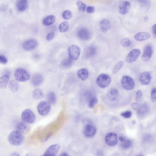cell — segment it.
<instances>
[{
    "label": "cell",
    "mask_w": 156,
    "mask_h": 156,
    "mask_svg": "<svg viewBox=\"0 0 156 156\" xmlns=\"http://www.w3.org/2000/svg\"><path fill=\"white\" fill-rule=\"evenodd\" d=\"M105 140L107 144L111 146H114L118 143L117 134L114 133H110L107 134L105 136Z\"/></svg>",
    "instance_id": "obj_9"
},
{
    "label": "cell",
    "mask_w": 156,
    "mask_h": 156,
    "mask_svg": "<svg viewBox=\"0 0 156 156\" xmlns=\"http://www.w3.org/2000/svg\"><path fill=\"white\" fill-rule=\"evenodd\" d=\"M32 95L34 99L37 100L43 98L44 96V94L41 90L37 88L33 91Z\"/></svg>",
    "instance_id": "obj_30"
},
{
    "label": "cell",
    "mask_w": 156,
    "mask_h": 156,
    "mask_svg": "<svg viewBox=\"0 0 156 156\" xmlns=\"http://www.w3.org/2000/svg\"><path fill=\"white\" fill-rule=\"evenodd\" d=\"M8 140L9 143L15 146H19L23 142V134L16 130L11 132L9 134Z\"/></svg>",
    "instance_id": "obj_1"
},
{
    "label": "cell",
    "mask_w": 156,
    "mask_h": 156,
    "mask_svg": "<svg viewBox=\"0 0 156 156\" xmlns=\"http://www.w3.org/2000/svg\"><path fill=\"white\" fill-rule=\"evenodd\" d=\"M151 99L152 101L155 102L156 101V89L153 88L151 91Z\"/></svg>",
    "instance_id": "obj_41"
},
{
    "label": "cell",
    "mask_w": 156,
    "mask_h": 156,
    "mask_svg": "<svg viewBox=\"0 0 156 156\" xmlns=\"http://www.w3.org/2000/svg\"><path fill=\"white\" fill-rule=\"evenodd\" d=\"M72 59L69 57H67L63 59L62 61L61 64L62 67L67 68L69 67L72 65Z\"/></svg>",
    "instance_id": "obj_31"
},
{
    "label": "cell",
    "mask_w": 156,
    "mask_h": 156,
    "mask_svg": "<svg viewBox=\"0 0 156 156\" xmlns=\"http://www.w3.org/2000/svg\"><path fill=\"white\" fill-rule=\"evenodd\" d=\"M69 26V23L65 21L62 22L59 25V29L61 32H66L68 29Z\"/></svg>",
    "instance_id": "obj_33"
},
{
    "label": "cell",
    "mask_w": 156,
    "mask_h": 156,
    "mask_svg": "<svg viewBox=\"0 0 156 156\" xmlns=\"http://www.w3.org/2000/svg\"><path fill=\"white\" fill-rule=\"evenodd\" d=\"M142 97V91L140 90H138L136 92L135 95V100L137 102L141 101Z\"/></svg>",
    "instance_id": "obj_40"
},
{
    "label": "cell",
    "mask_w": 156,
    "mask_h": 156,
    "mask_svg": "<svg viewBox=\"0 0 156 156\" xmlns=\"http://www.w3.org/2000/svg\"><path fill=\"white\" fill-rule=\"evenodd\" d=\"M139 80L141 83L144 85L149 84L151 80L150 74L147 72L142 73L139 76Z\"/></svg>",
    "instance_id": "obj_17"
},
{
    "label": "cell",
    "mask_w": 156,
    "mask_h": 156,
    "mask_svg": "<svg viewBox=\"0 0 156 156\" xmlns=\"http://www.w3.org/2000/svg\"><path fill=\"white\" fill-rule=\"evenodd\" d=\"M130 7L131 4L129 2L127 1H123L119 6V12L122 15H125L129 12Z\"/></svg>",
    "instance_id": "obj_14"
},
{
    "label": "cell",
    "mask_w": 156,
    "mask_h": 156,
    "mask_svg": "<svg viewBox=\"0 0 156 156\" xmlns=\"http://www.w3.org/2000/svg\"><path fill=\"white\" fill-rule=\"evenodd\" d=\"M9 90L12 92L15 93L18 91L19 88V85L16 80H12L8 84Z\"/></svg>",
    "instance_id": "obj_26"
},
{
    "label": "cell",
    "mask_w": 156,
    "mask_h": 156,
    "mask_svg": "<svg viewBox=\"0 0 156 156\" xmlns=\"http://www.w3.org/2000/svg\"><path fill=\"white\" fill-rule=\"evenodd\" d=\"M43 80V77L41 75L36 74L32 76L31 82L34 86H38L42 83Z\"/></svg>",
    "instance_id": "obj_23"
},
{
    "label": "cell",
    "mask_w": 156,
    "mask_h": 156,
    "mask_svg": "<svg viewBox=\"0 0 156 156\" xmlns=\"http://www.w3.org/2000/svg\"><path fill=\"white\" fill-rule=\"evenodd\" d=\"M48 102L51 104H55L56 102V99L55 94L53 92H49L47 95Z\"/></svg>",
    "instance_id": "obj_32"
},
{
    "label": "cell",
    "mask_w": 156,
    "mask_h": 156,
    "mask_svg": "<svg viewBox=\"0 0 156 156\" xmlns=\"http://www.w3.org/2000/svg\"><path fill=\"white\" fill-rule=\"evenodd\" d=\"M97 129L92 124L88 123L84 126L83 133L86 137H91L94 136L96 132Z\"/></svg>",
    "instance_id": "obj_8"
},
{
    "label": "cell",
    "mask_w": 156,
    "mask_h": 156,
    "mask_svg": "<svg viewBox=\"0 0 156 156\" xmlns=\"http://www.w3.org/2000/svg\"><path fill=\"white\" fill-rule=\"evenodd\" d=\"M16 7L18 11L22 12L25 10L28 6V2L26 0H20L16 3Z\"/></svg>",
    "instance_id": "obj_27"
},
{
    "label": "cell",
    "mask_w": 156,
    "mask_h": 156,
    "mask_svg": "<svg viewBox=\"0 0 156 156\" xmlns=\"http://www.w3.org/2000/svg\"><path fill=\"white\" fill-rule=\"evenodd\" d=\"M148 111V107L145 104H143L137 108V114L140 117H143L146 115Z\"/></svg>",
    "instance_id": "obj_28"
},
{
    "label": "cell",
    "mask_w": 156,
    "mask_h": 156,
    "mask_svg": "<svg viewBox=\"0 0 156 156\" xmlns=\"http://www.w3.org/2000/svg\"><path fill=\"white\" fill-rule=\"evenodd\" d=\"M21 118L23 121L30 124L34 123L36 120L34 114L29 109H25L22 112Z\"/></svg>",
    "instance_id": "obj_4"
},
{
    "label": "cell",
    "mask_w": 156,
    "mask_h": 156,
    "mask_svg": "<svg viewBox=\"0 0 156 156\" xmlns=\"http://www.w3.org/2000/svg\"><path fill=\"white\" fill-rule=\"evenodd\" d=\"M150 36V34L149 33L140 32L136 34L134 36V38L136 40L141 41L149 39Z\"/></svg>",
    "instance_id": "obj_21"
},
{
    "label": "cell",
    "mask_w": 156,
    "mask_h": 156,
    "mask_svg": "<svg viewBox=\"0 0 156 156\" xmlns=\"http://www.w3.org/2000/svg\"><path fill=\"white\" fill-rule=\"evenodd\" d=\"M121 83L122 87L127 90H132L135 87L133 80L130 76L127 75L124 76L122 77Z\"/></svg>",
    "instance_id": "obj_5"
},
{
    "label": "cell",
    "mask_w": 156,
    "mask_h": 156,
    "mask_svg": "<svg viewBox=\"0 0 156 156\" xmlns=\"http://www.w3.org/2000/svg\"><path fill=\"white\" fill-rule=\"evenodd\" d=\"M37 41L34 39L26 40L23 43V48L26 51H30L34 49L37 45Z\"/></svg>",
    "instance_id": "obj_12"
},
{
    "label": "cell",
    "mask_w": 156,
    "mask_h": 156,
    "mask_svg": "<svg viewBox=\"0 0 156 156\" xmlns=\"http://www.w3.org/2000/svg\"><path fill=\"white\" fill-rule=\"evenodd\" d=\"M153 50L152 46L147 45L144 48L142 56V59L144 62L149 61L153 54Z\"/></svg>",
    "instance_id": "obj_11"
},
{
    "label": "cell",
    "mask_w": 156,
    "mask_h": 156,
    "mask_svg": "<svg viewBox=\"0 0 156 156\" xmlns=\"http://www.w3.org/2000/svg\"><path fill=\"white\" fill-rule=\"evenodd\" d=\"M62 16L64 19L68 20L72 17V13L70 11L67 10L63 12Z\"/></svg>",
    "instance_id": "obj_37"
},
{
    "label": "cell",
    "mask_w": 156,
    "mask_h": 156,
    "mask_svg": "<svg viewBox=\"0 0 156 156\" xmlns=\"http://www.w3.org/2000/svg\"><path fill=\"white\" fill-rule=\"evenodd\" d=\"M69 57L72 60L77 59L80 55V49L77 45L73 44L70 46L68 49Z\"/></svg>",
    "instance_id": "obj_7"
},
{
    "label": "cell",
    "mask_w": 156,
    "mask_h": 156,
    "mask_svg": "<svg viewBox=\"0 0 156 156\" xmlns=\"http://www.w3.org/2000/svg\"><path fill=\"white\" fill-rule=\"evenodd\" d=\"M119 94V91L117 89L112 88L108 90L107 93V98L109 101H113L117 98Z\"/></svg>",
    "instance_id": "obj_18"
},
{
    "label": "cell",
    "mask_w": 156,
    "mask_h": 156,
    "mask_svg": "<svg viewBox=\"0 0 156 156\" xmlns=\"http://www.w3.org/2000/svg\"><path fill=\"white\" fill-rule=\"evenodd\" d=\"M141 4L140 5L141 7L145 8L148 7L149 6V3L146 1H140V2Z\"/></svg>",
    "instance_id": "obj_45"
},
{
    "label": "cell",
    "mask_w": 156,
    "mask_h": 156,
    "mask_svg": "<svg viewBox=\"0 0 156 156\" xmlns=\"http://www.w3.org/2000/svg\"><path fill=\"white\" fill-rule=\"evenodd\" d=\"M136 156H143V155L141 154H139Z\"/></svg>",
    "instance_id": "obj_50"
},
{
    "label": "cell",
    "mask_w": 156,
    "mask_h": 156,
    "mask_svg": "<svg viewBox=\"0 0 156 156\" xmlns=\"http://www.w3.org/2000/svg\"><path fill=\"white\" fill-rule=\"evenodd\" d=\"M7 62V58L4 56L0 55V63L3 64H5Z\"/></svg>",
    "instance_id": "obj_42"
},
{
    "label": "cell",
    "mask_w": 156,
    "mask_h": 156,
    "mask_svg": "<svg viewBox=\"0 0 156 156\" xmlns=\"http://www.w3.org/2000/svg\"><path fill=\"white\" fill-rule=\"evenodd\" d=\"M77 75L81 80L84 81L87 80L89 76V72L86 68H81L78 70Z\"/></svg>",
    "instance_id": "obj_24"
},
{
    "label": "cell",
    "mask_w": 156,
    "mask_h": 156,
    "mask_svg": "<svg viewBox=\"0 0 156 156\" xmlns=\"http://www.w3.org/2000/svg\"><path fill=\"white\" fill-rule=\"evenodd\" d=\"M76 5L79 10L81 12H83L86 9V5L83 2L80 1L76 2Z\"/></svg>",
    "instance_id": "obj_36"
},
{
    "label": "cell",
    "mask_w": 156,
    "mask_h": 156,
    "mask_svg": "<svg viewBox=\"0 0 156 156\" xmlns=\"http://www.w3.org/2000/svg\"><path fill=\"white\" fill-rule=\"evenodd\" d=\"M121 116L126 118H129L132 115V113L131 112L129 111H126L122 112L120 114Z\"/></svg>",
    "instance_id": "obj_39"
},
{
    "label": "cell",
    "mask_w": 156,
    "mask_h": 156,
    "mask_svg": "<svg viewBox=\"0 0 156 156\" xmlns=\"http://www.w3.org/2000/svg\"><path fill=\"white\" fill-rule=\"evenodd\" d=\"M139 106V104L137 102L133 103L131 104V107L133 110L137 109Z\"/></svg>",
    "instance_id": "obj_46"
},
{
    "label": "cell",
    "mask_w": 156,
    "mask_h": 156,
    "mask_svg": "<svg viewBox=\"0 0 156 156\" xmlns=\"http://www.w3.org/2000/svg\"><path fill=\"white\" fill-rule=\"evenodd\" d=\"M111 81V78L108 75L103 73L100 74L98 77L96 79V83L99 87L104 88L109 85Z\"/></svg>",
    "instance_id": "obj_3"
},
{
    "label": "cell",
    "mask_w": 156,
    "mask_h": 156,
    "mask_svg": "<svg viewBox=\"0 0 156 156\" xmlns=\"http://www.w3.org/2000/svg\"><path fill=\"white\" fill-rule=\"evenodd\" d=\"M77 36L80 39L83 41H86L90 39L91 34L88 29L86 28H82L78 30Z\"/></svg>",
    "instance_id": "obj_16"
},
{
    "label": "cell",
    "mask_w": 156,
    "mask_h": 156,
    "mask_svg": "<svg viewBox=\"0 0 156 156\" xmlns=\"http://www.w3.org/2000/svg\"><path fill=\"white\" fill-rule=\"evenodd\" d=\"M99 27L101 30L103 32H106L108 30L111 28V24L107 19H104L100 22Z\"/></svg>",
    "instance_id": "obj_20"
},
{
    "label": "cell",
    "mask_w": 156,
    "mask_h": 156,
    "mask_svg": "<svg viewBox=\"0 0 156 156\" xmlns=\"http://www.w3.org/2000/svg\"><path fill=\"white\" fill-rule=\"evenodd\" d=\"M123 65V62L122 61L118 62L113 67L112 70V73L114 74L116 73L122 67Z\"/></svg>",
    "instance_id": "obj_34"
},
{
    "label": "cell",
    "mask_w": 156,
    "mask_h": 156,
    "mask_svg": "<svg viewBox=\"0 0 156 156\" xmlns=\"http://www.w3.org/2000/svg\"><path fill=\"white\" fill-rule=\"evenodd\" d=\"M87 13H91L94 12L95 11V8L94 6H88L86 9Z\"/></svg>",
    "instance_id": "obj_44"
},
{
    "label": "cell",
    "mask_w": 156,
    "mask_h": 156,
    "mask_svg": "<svg viewBox=\"0 0 156 156\" xmlns=\"http://www.w3.org/2000/svg\"><path fill=\"white\" fill-rule=\"evenodd\" d=\"M16 130L23 134L27 133L30 130L29 125L26 122L21 121L17 123L16 126Z\"/></svg>",
    "instance_id": "obj_15"
},
{
    "label": "cell",
    "mask_w": 156,
    "mask_h": 156,
    "mask_svg": "<svg viewBox=\"0 0 156 156\" xmlns=\"http://www.w3.org/2000/svg\"><path fill=\"white\" fill-rule=\"evenodd\" d=\"M140 54V51L138 49H134L132 50L128 54L126 58V62L131 63L135 61Z\"/></svg>",
    "instance_id": "obj_10"
},
{
    "label": "cell",
    "mask_w": 156,
    "mask_h": 156,
    "mask_svg": "<svg viewBox=\"0 0 156 156\" xmlns=\"http://www.w3.org/2000/svg\"><path fill=\"white\" fill-rule=\"evenodd\" d=\"M148 17H146L145 18V20H148Z\"/></svg>",
    "instance_id": "obj_51"
},
{
    "label": "cell",
    "mask_w": 156,
    "mask_h": 156,
    "mask_svg": "<svg viewBox=\"0 0 156 156\" xmlns=\"http://www.w3.org/2000/svg\"><path fill=\"white\" fill-rule=\"evenodd\" d=\"M121 43L123 47H127L129 46L130 44V41L129 38H124L121 40Z\"/></svg>",
    "instance_id": "obj_38"
},
{
    "label": "cell",
    "mask_w": 156,
    "mask_h": 156,
    "mask_svg": "<svg viewBox=\"0 0 156 156\" xmlns=\"http://www.w3.org/2000/svg\"><path fill=\"white\" fill-rule=\"evenodd\" d=\"M119 139L121 142V146L123 149H126L131 147L132 142L130 140L122 135L119 136Z\"/></svg>",
    "instance_id": "obj_22"
},
{
    "label": "cell",
    "mask_w": 156,
    "mask_h": 156,
    "mask_svg": "<svg viewBox=\"0 0 156 156\" xmlns=\"http://www.w3.org/2000/svg\"><path fill=\"white\" fill-rule=\"evenodd\" d=\"M50 104L48 101H43L40 102L37 105V109L38 113L42 116L47 115L51 110Z\"/></svg>",
    "instance_id": "obj_6"
},
{
    "label": "cell",
    "mask_w": 156,
    "mask_h": 156,
    "mask_svg": "<svg viewBox=\"0 0 156 156\" xmlns=\"http://www.w3.org/2000/svg\"><path fill=\"white\" fill-rule=\"evenodd\" d=\"M97 49L96 47L93 46L87 47L84 50V56L88 58L94 56L96 54Z\"/></svg>",
    "instance_id": "obj_19"
},
{
    "label": "cell",
    "mask_w": 156,
    "mask_h": 156,
    "mask_svg": "<svg viewBox=\"0 0 156 156\" xmlns=\"http://www.w3.org/2000/svg\"><path fill=\"white\" fill-rule=\"evenodd\" d=\"M152 31L153 34L155 36H156V24H154L152 27Z\"/></svg>",
    "instance_id": "obj_47"
},
{
    "label": "cell",
    "mask_w": 156,
    "mask_h": 156,
    "mask_svg": "<svg viewBox=\"0 0 156 156\" xmlns=\"http://www.w3.org/2000/svg\"><path fill=\"white\" fill-rule=\"evenodd\" d=\"M54 36L55 33L54 32H49L46 36V39L48 41H50L54 38Z\"/></svg>",
    "instance_id": "obj_43"
},
{
    "label": "cell",
    "mask_w": 156,
    "mask_h": 156,
    "mask_svg": "<svg viewBox=\"0 0 156 156\" xmlns=\"http://www.w3.org/2000/svg\"><path fill=\"white\" fill-rule=\"evenodd\" d=\"M59 156H69V155L66 153L64 152L62 153Z\"/></svg>",
    "instance_id": "obj_49"
},
{
    "label": "cell",
    "mask_w": 156,
    "mask_h": 156,
    "mask_svg": "<svg viewBox=\"0 0 156 156\" xmlns=\"http://www.w3.org/2000/svg\"><path fill=\"white\" fill-rule=\"evenodd\" d=\"M9 156H20V155L17 152H14L12 153Z\"/></svg>",
    "instance_id": "obj_48"
},
{
    "label": "cell",
    "mask_w": 156,
    "mask_h": 156,
    "mask_svg": "<svg viewBox=\"0 0 156 156\" xmlns=\"http://www.w3.org/2000/svg\"><path fill=\"white\" fill-rule=\"evenodd\" d=\"M98 102V100L97 98L94 96L90 100L88 103V106L90 108H92L97 104Z\"/></svg>",
    "instance_id": "obj_35"
},
{
    "label": "cell",
    "mask_w": 156,
    "mask_h": 156,
    "mask_svg": "<svg viewBox=\"0 0 156 156\" xmlns=\"http://www.w3.org/2000/svg\"><path fill=\"white\" fill-rule=\"evenodd\" d=\"M14 77L16 80L20 82H24L30 78V75L25 69L18 68L16 69L14 73Z\"/></svg>",
    "instance_id": "obj_2"
},
{
    "label": "cell",
    "mask_w": 156,
    "mask_h": 156,
    "mask_svg": "<svg viewBox=\"0 0 156 156\" xmlns=\"http://www.w3.org/2000/svg\"><path fill=\"white\" fill-rule=\"evenodd\" d=\"M60 146L58 144H53L48 147L43 156H55L58 152Z\"/></svg>",
    "instance_id": "obj_13"
},
{
    "label": "cell",
    "mask_w": 156,
    "mask_h": 156,
    "mask_svg": "<svg viewBox=\"0 0 156 156\" xmlns=\"http://www.w3.org/2000/svg\"><path fill=\"white\" fill-rule=\"evenodd\" d=\"M9 75L8 74H4L0 77V88H5L9 83Z\"/></svg>",
    "instance_id": "obj_25"
},
{
    "label": "cell",
    "mask_w": 156,
    "mask_h": 156,
    "mask_svg": "<svg viewBox=\"0 0 156 156\" xmlns=\"http://www.w3.org/2000/svg\"><path fill=\"white\" fill-rule=\"evenodd\" d=\"M132 123H133L134 124H135V121H133V122H132Z\"/></svg>",
    "instance_id": "obj_52"
},
{
    "label": "cell",
    "mask_w": 156,
    "mask_h": 156,
    "mask_svg": "<svg viewBox=\"0 0 156 156\" xmlns=\"http://www.w3.org/2000/svg\"><path fill=\"white\" fill-rule=\"evenodd\" d=\"M55 17L54 16L49 15L43 19L42 23L45 26H49L55 22Z\"/></svg>",
    "instance_id": "obj_29"
}]
</instances>
